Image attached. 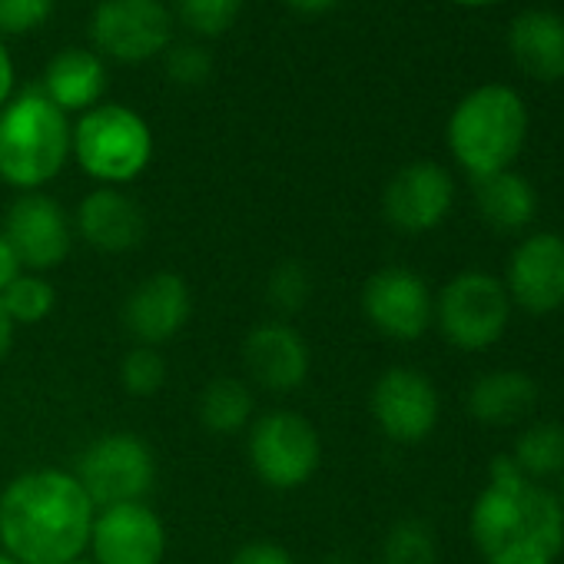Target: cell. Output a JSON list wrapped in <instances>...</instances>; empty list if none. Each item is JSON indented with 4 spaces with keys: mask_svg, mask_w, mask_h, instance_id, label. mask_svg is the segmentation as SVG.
Segmentation results:
<instances>
[{
    "mask_svg": "<svg viewBox=\"0 0 564 564\" xmlns=\"http://www.w3.org/2000/svg\"><path fill=\"white\" fill-rule=\"evenodd\" d=\"M435 557H438L435 531L419 518H405L392 524L382 541V564H435Z\"/></svg>",
    "mask_w": 564,
    "mask_h": 564,
    "instance_id": "4316f807",
    "label": "cell"
},
{
    "mask_svg": "<svg viewBox=\"0 0 564 564\" xmlns=\"http://www.w3.org/2000/svg\"><path fill=\"white\" fill-rule=\"evenodd\" d=\"M452 4H458V8H491V4H498V0H452Z\"/></svg>",
    "mask_w": 564,
    "mask_h": 564,
    "instance_id": "8d00e7d4",
    "label": "cell"
},
{
    "mask_svg": "<svg viewBox=\"0 0 564 564\" xmlns=\"http://www.w3.org/2000/svg\"><path fill=\"white\" fill-rule=\"evenodd\" d=\"M74 564H94V561H84V557H80V561H74Z\"/></svg>",
    "mask_w": 564,
    "mask_h": 564,
    "instance_id": "60d3db41",
    "label": "cell"
},
{
    "mask_svg": "<svg viewBox=\"0 0 564 564\" xmlns=\"http://www.w3.org/2000/svg\"><path fill=\"white\" fill-rule=\"evenodd\" d=\"M21 272H24V265H21V259H18V252H14L11 239L4 236V229H0V293H4Z\"/></svg>",
    "mask_w": 564,
    "mask_h": 564,
    "instance_id": "d6a6232c",
    "label": "cell"
},
{
    "mask_svg": "<svg viewBox=\"0 0 564 564\" xmlns=\"http://www.w3.org/2000/svg\"><path fill=\"white\" fill-rule=\"evenodd\" d=\"M362 313L392 343H415L435 323V293L409 265H386L362 286Z\"/></svg>",
    "mask_w": 564,
    "mask_h": 564,
    "instance_id": "30bf717a",
    "label": "cell"
},
{
    "mask_svg": "<svg viewBox=\"0 0 564 564\" xmlns=\"http://www.w3.org/2000/svg\"><path fill=\"white\" fill-rule=\"evenodd\" d=\"M14 97V61H11V51L0 41V107Z\"/></svg>",
    "mask_w": 564,
    "mask_h": 564,
    "instance_id": "836d02e7",
    "label": "cell"
},
{
    "mask_svg": "<svg viewBox=\"0 0 564 564\" xmlns=\"http://www.w3.org/2000/svg\"><path fill=\"white\" fill-rule=\"evenodd\" d=\"M242 366L265 392H296L310 379V346L290 323H259L242 339Z\"/></svg>",
    "mask_w": 564,
    "mask_h": 564,
    "instance_id": "e0dca14e",
    "label": "cell"
},
{
    "mask_svg": "<svg viewBox=\"0 0 564 564\" xmlns=\"http://www.w3.org/2000/svg\"><path fill=\"white\" fill-rule=\"evenodd\" d=\"M14 333H18V326L11 323V316H8L4 303H0V362H4V359L11 356V346H14Z\"/></svg>",
    "mask_w": 564,
    "mask_h": 564,
    "instance_id": "e575fe53",
    "label": "cell"
},
{
    "mask_svg": "<svg viewBox=\"0 0 564 564\" xmlns=\"http://www.w3.org/2000/svg\"><path fill=\"white\" fill-rule=\"evenodd\" d=\"M282 4L300 11V14H326L339 4V0H282Z\"/></svg>",
    "mask_w": 564,
    "mask_h": 564,
    "instance_id": "d590c367",
    "label": "cell"
},
{
    "mask_svg": "<svg viewBox=\"0 0 564 564\" xmlns=\"http://www.w3.org/2000/svg\"><path fill=\"white\" fill-rule=\"evenodd\" d=\"M57 0H0V34H31L51 21Z\"/></svg>",
    "mask_w": 564,
    "mask_h": 564,
    "instance_id": "4dcf8cb0",
    "label": "cell"
},
{
    "mask_svg": "<svg viewBox=\"0 0 564 564\" xmlns=\"http://www.w3.org/2000/svg\"><path fill=\"white\" fill-rule=\"evenodd\" d=\"M110 74L100 54L84 51V47H70L61 51L57 57H51L44 80L37 84L64 113H87L94 107L104 104Z\"/></svg>",
    "mask_w": 564,
    "mask_h": 564,
    "instance_id": "44dd1931",
    "label": "cell"
},
{
    "mask_svg": "<svg viewBox=\"0 0 564 564\" xmlns=\"http://www.w3.org/2000/svg\"><path fill=\"white\" fill-rule=\"evenodd\" d=\"M369 409L386 438L399 445H419L435 432L442 415V399L435 382L422 369L392 366L376 379Z\"/></svg>",
    "mask_w": 564,
    "mask_h": 564,
    "instance_id": "7c38bea8",
    "label": "cell"
},
{
    "mask_svg": "<svg viewBox=\"0 0 564 564\" xmlns=\"http://www.w3.org/2000/svg\"><path fill=\"white\" fill-rule=\"evenodd\" d=\"M319 564H356L349 554H329V557H323Z\"/></svg>",
    "mask_w": 564,
    "mask_h": 564,
    "instance_id": "f35d334b",
    "label": "cell"
},
{
    "mask_svg": "<svg viewBox=\"0 0 564 564\" xmlns=\"http://www.w3.org/2000/svg\"><path fill=\"white\" fill-rule=\"evenodd\" d=\"M252 389L236 376H216L199 395V422L213 435H239L252 425Z\"/></svg>",
    "mask_w": 564,
    "mask_h": 564,
    "instance_id": "cb8c5ba5",
    "label": "cell"
},
{
    "mask_svg": "<svg viewBox=\"0 0 564 564\" xmlns=\"http://www.w3.org/2000/svg\"><path fill=\"white\" fill-rule=\"evenodd\" d=\"M475 209L485 226L498 232H521L538 216V193L528 176L501 170L475 180Z\"/></svg>",
    "mask_w": 564,
    "mask_h": 564,
    "instance_id": "7402d4cb",
    "label": "cell"
},
{
    "mask_svg": "<svg viewBox=\"0 0 564 564\" xmlns=\"http://www.w3.org/2000/svg\"><path fill=\"white\" fill-rule=\"evenodd\" d=\"M468 534L485 564H557L564 554V508L551 485L524 478L498 455L468 511Z\"/></svg>",
    "mask_w": 564,
    "mask_h": 564,
    "instance_id": "6da1fadb",
    "label": "cell"
},
{
    "mask_svg": "<svg viewBox=\"0 0 564 564\" xmlns=\"http://www.w3.org/2000/svg\"><path fill=\"white\" fill-rule=\"evenodd\" d=\"M74 475L94 508L133 505L147 501L156 485V455L140 435L110 432L80 452Z\"/></svg>",
    "mask_w": 564,
    "mask_h": 564,
    "instance_id": "ba28073f",
    "label": "cell"
},
{
    "mask_svg": "<svg viewBox=\"0 0 564 564\" xmlns=\"http://www.w3.org/2000/svg\"><path fill=\"white\" fill-rule=\"evenodd\" d=\"M193 316V293L176 272H153L130 290L123 303V326L137 346H163L183 333Z\"/></svg>",
    "mask_w": 564,
    "mask_h": 564,
    "instance_id": "2e32d148",
    "label": "cell"
},
{
    "mask_svg": "<svg viewBox=\"0 0 564 564\" xmlns=\"http://www.w3.org/2000/svg\"><path fill=\"white\" fill-rule=\"evenodd\" d=\"M70 156L100 186L133 183L153 160V133L147 120L123 104H100L74 123Z\"/></svg>",
    "mask_w": 564,
    "mask_h": 564,
    "instance_id": "5b68a950",
    "label": "cell"
},
{
    "mask_svg": "<svg viewBox=\"0 0 564 564\" xmlns=\"http://www.w3.org/2000/svg\"><path fill=\"white\" fill-rule=\"evenodd\" d=\"M501 286L511 306L528 316L564 310V236L554 229L521 236L508 252Z\"/></svg>",
    "mask_w": 564,
    "mask_h": 564,
    "instance_id": "8fae6325",
    "label": "cell"
},
{
    "mask_svg": "<svg viewBox=\"0 0 564 564\" xmlns=\"http://www.w3.org/2000/svg\"><path fill=\"white\" fill-rule=\"evenodd\" d=\"M246 432L249 465L272 491H296L310 485L323 465V438L316 425L293 409L265 412Z\"/></svg>",
    "mask_w": 564,
    "mask_h": 564,
    "instance_id": "52a82bcc",
    "label": "cell"
},
{
    "mask_svg": "<svg viewBox=\"0 0 564 564\" xmlns=\"http://www.w3.org/2000/svg\"><path fill=\"white\" fill-rule=\"evenodd\" d=\"M90 41L104 57L143 64L166 54L173 14L163 0H100L90 18Z\"/></svg>",
    "mask_w": 564,
    "mask_h": 564,
    "instance_id": "9c48e42d",
    "label": "cell"
},
{
    "mask_svg": "<svg viewBox=\"0 0 564 564\" xmlns=\"http://www.w3.org/2000/svg\"><path fill=\"white\" fill-rule=\"evenodd\" d=\"M0 303H4L14 326H41L57 310V290L41 272H21L11 286L0 293Z\"/></svg>",
    "mask_w": 564,
    "mask_h": 564,
    "instance_id": "d4e9b609",
    "label": "cell"
},
{
    "mask_svg": "<svg viewBox=\"0 0 564 564\" xmlns=\"http://www.w3.org/2000/svg\"><path fill=\"white\" fill-rule=\"evenodd\" d=\"M551 491H554V498H557V505L564 508V471L554 478V485H551Z\"/></svg>",
    "mask_w": 564,
    "mask_h": 564,
    "instance_id": "74e56055",
    "label": "cell"
},
{
    "mask_svg": "<svg viewBox=\"0 0 564 564\" xmlns=\"http://www.w3.org/2000/svg\"><path fill=\"white\" fill-rule=\"evenodd\" d=\"M508 458L524 478L551 485L564 471V422H554V419L528 422L518 432Z\"/></svg>",
    "mask_w": 564,
    "mask_h": 564,
    "instance_id": "603a6c76",
    "label": "cell"
},
{
    "mask_svg": "<svg viewBox=\"0 0 564 564\" xmlns=\"http://www.w3.org/2000/svg\"><path fill=\"white\" fill-rule=\"evenodd\" d=\"M313 296V275L303 262L296 259H282L269 279H265V303L279 313V316H296L306 310Z\"/></svg>",
    "mask_w": 564,
    "mask_h": 564,
    "instance_id": "484cf974",
    "label": "cell"
},
{
    "mask_svg": "<svg viewBox=\"0 0 564 564\" xmlns=\"http://www.w3.org/2000/svg\"><path fill=\"white\" fill-rule=\"evenodd\" d=\"M94 514L74 471H21L0 491V551L21 564H74L87 554Z\"/></svg>",
    "mask_w": 564,
    "mask_h": 564,
    "instance_id": "7a4b0ae2",
    "label": "cell"
},
{
    "mask_svg": "<svg viewBox=\"0 0 564 564\" xmlns=\"http://www.w3.org/2000/svg\"><path fill=\"white\" fill-rule=\"evenodd\" d=\"M538 405V386L521 369H491L478 376L465 395V412L478 425L511 429L521 425Z\"/></svg>",
    "mask_w": 564,
    "mask_h": 564,
    "instance_id": "ffe728a7",
    "label": "cell"
},
{
    "mask_svg": "<svg viewBox=\"0 0 564 564\" xmlns=\"http://www.w3.org/2000/svg\"><path fill=\"white\" fill-rule=\"evenodd\" d=\"M87 551L94 564H163L166 524L147 501L97 508Z\"/></svg>",
    "mask_w": 564,
    "mask_h": 564,
    "instance_id": "9a60e30c",
    "label": "cell"
},
{
    "mask_svg": "<svg viewBox=\"0 0 564 564\" xmlns=\"http://www.w3.org/2000/svg\"><path fill=\"white\" fill-rule=\"evenodd\" d=\"M229 564H296L293 551L275 541H249L232 551Z\"/></svg>",
    "mask_w": 564,
    "mask_h": 564,
    "instance_id": "1f68e13d",
    "label": "cell"
},
{
    "mask_svg": "<svg viewBox=\"0 0 564 564\" xmlns=\"http://www.w3.org/2000/svg\"><path fill=\"white\" fill-rule=\"evenodd\" d=\"M508 51L514 64L541 84L564 77V18L554 11H521L508 28Z\"/></svg>",
    "mask_w": 564,
    "mask_h": 564,
    "instance_id": "d6986e66",
    "label": "cell"
},
{
    "mask_svg": "<svg viewBox=\"0 0 564 564\" xmlns=\"http://www.w3.org/2000/svg\"><path fill=\"white\" fill-rule=\"evenodd\" d=\"M445 137L471 180L511 170L528 140V107L514 87L481 84L455 104Z\"/></svg>",
    "mask_w": 564,
    "mask_h": 564,
    "instance_id": "277c9868",
    "label": "cell"
},
{
    "mask_svg": "<svg viewBox=\"0 0 564 564\" xmlns=\"http://www.w3.org/2000/svg\"><path fill=\"white\" fill-rule=\"evenodd\" d=\"M74 219V236H80L94 252L120 256L143 242L147 219L133 196H127L120 186H97L90 189Z\"/></svg>",
    "mask_w": 564,
    "mask_h": 564,
    "instance_id": "ac0fdd59",
    "label": "cell"
},
{
    "mask_svg": "<svg viewBox=\"0 0 564 564\" xmlns=\"http://www.w3.org/2000/svg\"><path fill=\"white\" fill-rule=\"evenodd\" d=\"M213 74V54L203 44H176L166 47V77L183 87H199Z\"/></svg>",
    "mask_w": 564,
    "mask_h": 564,
    "instance_id": "f546056e",
    "label": "cell"
},
{
    "mask_svg": "<svg viewBox=\"0 0 564 564\" xmlns=\"http://www.w3.org/2000/svg\"><path fill=\"white\" fill-rule=\"evenodd\" d=\"M0 229L11 239L24 272L44 275L47 269H57L74 246V219L54 196L41 189L21 193L11 203Z\"/></svg>",
    "mask_w": 564,
    "mask_h": 564,
    "instance_id": "4fadbf2b",
    "label": "cell"
},
{
    "mask_svg": "<svg viewBox=\"0 0 564 564\" xmlns=\"http://www.w3.org/2000/svg\"><path fill=\"white\" fill-rule=\"evenodd\" d=\"M242 11V0H176V18L196 37L226 34Z\"/></svg>",
    "mask_w": 564,
    "mask_h": 564,
    "instance_id": "f1b7e54d",
    "label": "cell"
},
{
    "mask_svg": "<svg viewBox=\"0 0 564 564\" xmlns=\"http://www.w3.org/2000/svg\"><path fill=\"white\" fill-rule=\"evenodd\" d=\"M0 564H21V561H14L11 554H4V551H0Z\"/></svg>",
    "mask_w": 564,
    "mask_h": 564,
    "instance_id": "ab89813d",
    "label": "cell"
},
{
    "mask_svg": "<svg viewBox=\"0 0 564 564\" xmlns=\"http://www.w3.org/2000/svg\"><path fill=\"white\" fill-rule=\"evenodd\" d=\"M452 206H455V180L442 163L432 160H415L402 166L382 193V213L389 226L409 236L438 229L448 219Z\"/></svg>",
    "mask_w": 564,
    "mask_h": 564,
    "instance_id": "5bb4252c",
    "label": "cell"
},
{
    "mask_svg": "<svg viewBox=\"0 0 564 564\" xmlns=\"http://www.w3.org/2000/svg\"><path fill=\"white\" fill-rule=\"evenodd\" d=\"M511 300L501 275L485 269H465L435 293V329L458 352L495 349L511 326Z\"/></svg>",
    "mask_w": 564,
    "mask_h": 564,
    "instance_id": "8992f818",
    "label": "cell"
},
{
    "mask_svg": "<svg viewBox=\"0 0 564 564\" xmlns=\"http://www.w3.org/2000/svg\"><path fill=\"white\" fill-rule=\"evenodd\" d=\"M74 123L41 90L28 87L0 107V180L21 193L47 186L70 160Z\"/></svg>",
    "mask_w": 564,
    "mask_h": 564,
    "instance_id": "3957f363",
    "label": "cell"
},
{
    "mask_svg": "<svg viewBox=\"0 0 564 564\" xmlns=\"http://www.w3.org/2000/svg\"><path fill=\"white\" fill-rule=\"evenodd\" d=\"M120 382L127 395L150 399L166 386V359L153 346H133L120 362Z\"/></svg>",
    "mask_w": 564,
    "mask_h": 564,
    "instance_id": "83f0119b",
    "label": "cell"
}]
</instances>
